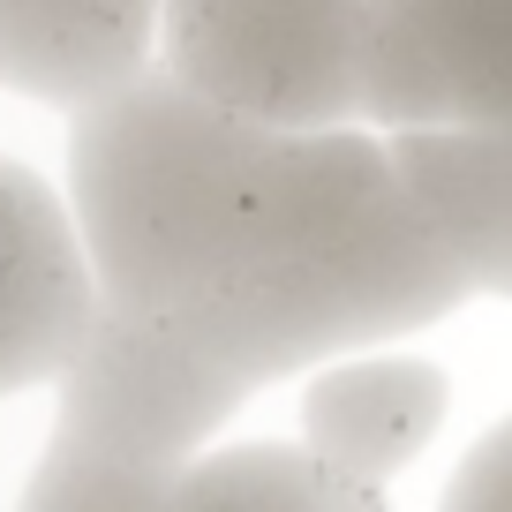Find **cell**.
Here are the masks:
<instances>
[{"instance_id":"1","label":"cell","mask_w":512,"mask_h":512,"mask_svg":"<svg viewBox=\"0 0 512 512\" xmlns=\"http://www.w3.org/2000/svg\"><path fill=\"white\" fill-rule=\"evenodd\" d=\"M460 302L475 294L407 196L392 136L347 121L272 136L219 287L181 317L264 392L332 354L430 332Z\"/></svg>"},{"instance_id":"2","label":"cell","mask_w":512,"mask_h":512,"mask_svg":"<svg viewBox=\"0 0 512 512\" xmlns=\"http://www.w3.org/2000/svg\"><path fill=\"white\" fill-rule=\"evenodd\" d=\"M279 128L226 113L166 61L68 113V219L91 256L98 302L196 309L241 241L256 174Z\"/></svg>"},{"instance_id":"3","label":"cell","mask_w":512,"mask_h":512,"mask_svg":"<svg viewBox=\"0 0 512 512\" xmlns=\"http://www.w3.org/2000/svg\"><path fill=\"white\" fill-rule=\"evenodd\" d=\"M23 505L31 512H151L174 475L226 437V422L256 400L241 369L196 332L181 309H113L83 324L61 362Z\"/></svg>"},{"instance_id":"4","label":"cell","mask_w":512,"mask_h":512,"mask_svg":"<svg viewBox=\"0 0 512 512\" xmlns=\"http://www.w3.org/2000/svg\"><path fill=\"white\" fill-rule=\"evenodd\" d=\"M377 0H159V61L256 128L369 121Z\"/></svg>"},{"instance_id":"5","label":"cell","mask_w":512,"mask_h":512,"mask_svg":"<svg viewBox=\"0 0 512 512\" xmlns=\"http://www.w3.org/2000/svg\"><path fill=\"white\" fill-rule=\"evenodd\" d=\"M512 121V0H377L369 128Z\"/></svg>"},{"instance_id":"6","label":"cell","mask_w":512,"mask_h":512,"mask_svg":"<svg viewBox=\"0 0 512 512\" xmlns=\"http://www.w3.org/2000/svg\"><path fill=\"white\" fill-rule=\"evenodd\" d=\"M98 317V279L61 181L0 151V400L46 392Z\"/></svg>"},{"instance_id":"7","label":"cell","mask_w":512,"mask_h":512,"mask_svg":"<svg viewBox=\"0 0 512 512\" xmlns=\"http://www.w3.org/2000/svg\"><path fill=\"white\" fill-rule=\"evenodd\" d=\"M302 400H294V437L317 452L324 467L354 482V490L384 497L407 467L430 452V437L452 415V377L430 354L407 347H354L332 362L302 369Z\"/></svg>"},{"instance_id":"8","label":"cell","mask_w":512,"mask_h":512,"mask_svg":"<svg viewBox=\"0 0 512 512\" xmlns=\"http://www.w3.org/2000/svg\"><path fill=\"white\" fill-rule=\"evenodd\" d=\"M415 211L467 294L512 302V121H445V128H384Z\"/></svg>"},{"instance_id":"9","label":"cell","mask_w":512,"mask_h":512,"mask_svg":"<svg viewBox=\"0 0 512 512\" xmlns=\"http://www.w3.org/2000/svg\"><path fill=\"white\" fill-rule=\"evenodd\" d=\"M159 61V0H0V91L76 113Z\"/></svg>"},{"instance_id":"10","label":"cell","mask_w":512,"mask_h":512,"mask_svg":"<svg viewBox=\"0 0 512 512\" xmlns=\"http://www.w3.org/2000/svg\"><path fill=\"white\" fill-rule=\"evenodd\" d=\"M166 505H256V512H354L384 497L354 490L302 437H211L174 475Z\"/></svg>"},{"instance_id":"11","label":"cell","mask_w":512,"mask_h":512,"mask_svg":"<svg viewBox=\"0 0 512 512\" xmlns=\"http://www.w3.org/2000/svg\"><path fill=\"white\" fill-rule=\"evenodd\" d=\"M445 505L452 512H512V415L497 422V430H482L475 452L452 467Z\"/></svg>"}]
</instances>
